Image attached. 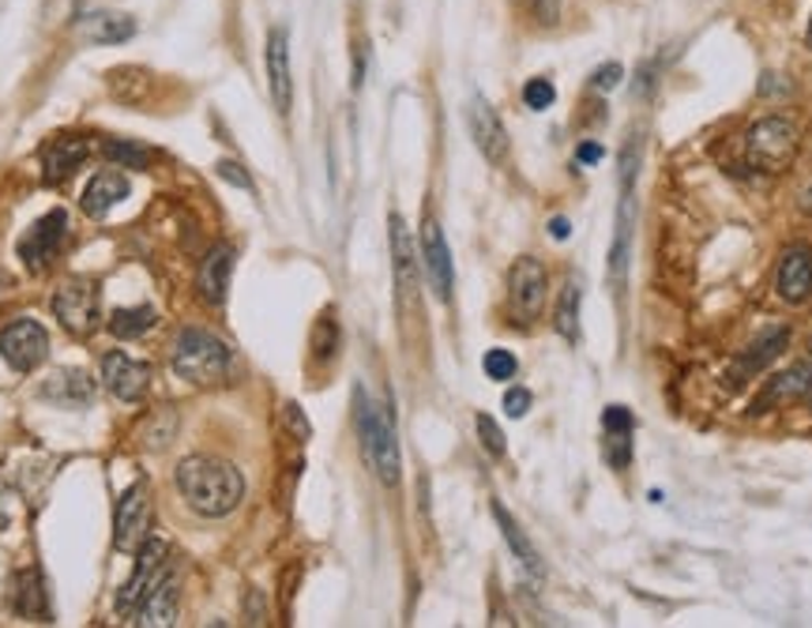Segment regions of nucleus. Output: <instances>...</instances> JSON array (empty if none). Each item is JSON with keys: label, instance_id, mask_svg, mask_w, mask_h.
I'll return each mask as SVG.
<instances>
[{"label": "nucleus", "instance_id": "412c9836", "mask_svg": "<svg viewBox=\"0 0 812 628\" xmlns=\"http://www.w3.org/2000/svg\"><path fill=\"white\" fill-rule=\"evenodd\" d=\"M230 271H234V249L230 245H215V249L204 256V268H199V294H204L212 306H223L226 301Z\"/></svg>", "mask_w": 812, "mask_h": 628}, {"label": "nucleus", "instance_id": "393cba45", "mask_svg": "<svg viewBox=\"0 0 812 628\" xmlns=\"http://www.w3.org/2000/svg\"><path fill=\"white\" fill-rule=\"evenodd\" d=\"M132 617H136L132 625H151V628L174 625V617H177V584H174V579L162 576L155 584V591L143 598Z\"/></svg>", "mask_w": 812, "mask_h": 628}, {"label": "nucleus", "instance_id": "de8ad7c7", "mask_svg": "<svg viewBox=\"0 0 812 628\" xmlns=\"http://www.w3.org/2000/svg\"><path fill=\"white\" fill-rule=\"evenodd\" d=\"M809 403H812V395H809Z\"/></svg>", "mask_w": 812, "mask_h": 628}, {"label": "nucleus", "instance_id": "20e7f679", "mask_svg": "<svg viewBox=\"0 0 812 628\" xmlns=\"http://www.w3.org/2000/svg\"><path fill=\"white\" fill-rule=\"evenodd\" d=\"M801 144V132L790 117L782 113H771V117H760L757 125H749L744 132V158L749 166L763 169V174H782V169L794 162Z\"/></svg>", "mask_w": 812, "mask_h": 628}, {"label": "nucleus", "instance_id": "423d86ee", "mask_svg": "<svg viewBox=\"0 0 812 628\" xmlns=\"http://www.w3.org/2000/svg\"><path fill=\"white\" fill-rule=\"evenodd\" d=\"M546 290H549V275L534 256H520L508 271V309L515 323H534L546 309Z\"/></svg>", "mask_w": 812, "mask_h": 628}, {"label": "nucleus", "instance_id": "9b49d317", "mask_svg": "<svg viewBox=\"0 0 812 628\" xmlns=\"http://www.w3.org/2000/svg\"><path fill=\"white\" fill-rule=\"evenodd\" d=\"M422 271L429 279V287L441 301H452V287H455V268H452V253H448L444 230L433 215L422 218Z\"/></svg>", "mask_w": 812, "mask_h": 628}, {"label": "nucleus", "instance_id": "7ed1b4c3", "mask_svg": "<svg viewBox=\"0 0 812 628\" xmlns=\"http://www.w3.org/2000/svg\"><path fill=\"white\" fill-rule=\"evenodd\" d=\"M169 366H174L177 377L193 380V384H215V380H226L230 373L234 358L230 347L223 339H215L212 331L204 328H185L174 339V350H169Z\"/></svg>", "mask_w": 812, "mask_h": 628}, {"label": "nucleus", "instance_id": "58836bf2", "mask_svg": "<svg viewBox=\"0 0 812 628\" xmlns=\"http://www.w3.org/2000/svg\"><path fill=\"white\" fill-rule=\"evenodd\" d=\"M527 411H531V392H527V388H508V392H504V414L523 418Z\"/></svg>", "mask_w": 812, "mask_h": 628}, {"label": "nucleus", "instance_id": "ea45409f", "mask_svg": "<svg viewBox=\"0 0 812 628\" xmlns=\"http://www.w3.org/2000/svg\"><path fill=\"white\" fill-rule=\"evenodd\" d=\"M218 177L223 181H230V185H237V188H245V193H253V181H248V174L241 166H237V162H218Z\"/></svg>", "mask_w": 812, "mask_h": 628}, {"label": "nucleus", "instance_id": "f8f14e48", "mask_svg": "<svg viewBox=\"0 0 812 628\" xmlns=\"http://www.w3.org/2000/svg\"><path fill=\"white\" fill-rule=\"evenodd\" d=\"M162 565H166V542L158 538H147L143 546L136 549V568H132L129 584H124V591L117 598V610L121 614H136V606L155 591V584L162 579Z\"/></svg>", "mask_w": 812, "mask_h": 628}, {"label": "nucleus", "instance_id": "bb28decb", "mask_svg": "<svg viewBox=\"0 0 812 628\" xmlns=\"http://www.w3.org/2000/svg\"><path fill=\"white\" fill-rule=\"evenodd\" d=\"M579 306H583V287L579 279H568L565 290H561L557 312H553V328L561 331V339L579 342Z\"/></svg>", "mask_w": 812, "mask_h": 628}, {"label": "nucleus", "instance_id": "ddd939ff", "mask_svg": "<svg viewBox=\"0 0 812 628\" xmlns=\"http://www.w3.org/2000/svg\"><path fill=\"white\" fill-rule=\"evenodd\" d=\"M264 61H267V91H271L275 110L286 117L294 106V75H290V38H286L282 27H271V31H267Z\"/></svg>", "mask_w": 812, "mask_h": 628}, {"label": "nucleus", "instance_id": "5701e85b", "mask_svg": "<svg viewBox=\"0 0 812 628\" xmlns=\"http://www.w3.org/2000/svg\"><path fill=\"white\" fill-rule=\"evenodd\" d=\"M132 193V185H129V177L124 174H113V169H106V174H94L91 177V185L83 188V212H88L91 218H102L110 212L113 204H121L124 196Z\"/></svg>", "mask_w": 812, "mask_h": 628}, {"label": "nucleus", "instance_id": "c756f323", "mask_svg": "<svg viewBox=\"0 0 812 628\" xmlns=\"http://www.w3.org/2000/svg\"><path fill=\"white\" fill-rule=\"evenodd\" d=\"M16 610L23 614V617H34V621H42V617H50V610H45V591H42V576H38V573H27L23 579H19Z\"/></svg>", "mask_w": 812, "mask_h": 628}, {"label": "nucleus", "instance_id": "37998d69", "mask_svg": "<svg viewBox=\"0 0 812 628\" xmlns=\"http://www.w3.org/2000/svg\"><path fill=\"white\" fill-rule=\"evenodd\" d=\"M557 12H561V0H538L542 23H557Z\"/></svg>", "mask_w": 812, "mask_h": 628}, {"label": "nucleus", "instance_id": "f3484780", "mask_svg": "<svg viewBox=\"0 0 812 628\" xmlns=\"http://www.w3.org/2000/svg\"><path fill=\"white\" fill-rule=\"evenodd\" d=\"M391 271H395V290L399 298L410 301L418 294V256H414V237H410L403 215L391 212Z\"/></svg>", "mask_w": 812, "mask_h": 628}, {"label": "nucleus", "instance_id": "49530a36", "mask_svg": "<svg viewBox=\"0 0 812 628\" xmlns=\"http://www.w3.org/2000/svg\"><path fill=\"white\" fill-rule=\"evenodd\" d=\"M809 350H812V339H809Z\"/></svg>", "mask_w": 812, "mask_h": 628}, {"label": "nucleus", "instance_id": "f257e3e1", "mask_svg": "<svg viewBox=\"0 0 812 628\" xmlns=\"http://www.w3.org/2000/svg\"><path fill=\"white\" fill-rule=\"evenodd\" d=\"M181 497L193 504L199 516H230L245 497V478L234 463L212 460V455H188L177 467Z\"/></svg>", "mask_w": 812, "mask_h": 628}, {"label": "nucleus", "instance_id": "c03bdc74", "mask_svg": "<svg viewBox=\"0 0 812 628\" xmlns=\"http://www.w3.org/2000/svg\"><path fill=\"white\" fill-rule=\"evenodd\" d=\"M549 234L557 237V241H565V237L572 234V226H568V218H553L549 223Z\"/></svg>", "mask_w": 812, "mask_h": 628}, {"label": "nucleus", "instance_id": "c9c22d12", "mask_svg": "<svg viewBox=\"0 0 812 628\" xmlns=\"http://www.w3.org/2000/svg\"><path fill=\"white\" fill-rule=\"evenodd\" d=\"M633 433H606V460L614 463L617 471L628 467V460H633V441H628Z\"/></svg>", "mask_w": 812, "mask_h": 628}, {"label": "nucleus", "instance_id": "a18cd8bd", "mask_svg": "<svg viewBox=\"0 0 812 628\" xmlns=\"http://www.w3.org/2000/svg\"><path fill=\"white\" fill-rule=\"evenodd\" d=\"M805 42H809V50H812V19H809V34H805Z\"/></svg>", "mask_w": 812, "mask_h": 628}, {"label": "nucleus", "instance_id": "a211bd4d", "mask_svg": "<svg viewBox=\"0 0 812 628\" xmlns=\"http://www.w3.org/2000/svg\"><path fill=\"white\" fill-rule=\"evenodd\" d=\"M88 140L83 136H56L50 144L42 147V166H45V181L50 185H61V181H69L75 169L83 166V158H88Z\"/></svg>", "mask_w": 812, "mask_h": 628}, {"label": "nucleus", "instance_id": "4c0bfd02", "mask_svg": "<svg viewBox=\"0 0 812 628\" xmlns=\"http://www.w3.org/2000/svg\"><path fill=\"white\" fill-rule=\"evenodd\" d=\"M620 75H625V69H620L617 61H609V64H602V69H595V75H590V87H595V91H614L620 83Z\"/></svg>", "mask_w": 812, "mask_h": 628}, {"label": "nucleus", "instance_id": "c85d7f7f", "mask_svg": "<svg viewBox=\"0 0 812 628\" xmlns=\"http://www.w3.org/2000/svg\"><path fill=\"white\" fill-rule=\"evenodd\" d=\"M155 309L151 306H132V309H113V317H110V331L117 339H136L143 336V331H151L155 328Z\"/></svg>", "mask_w": 812, "mask_h": 628}, {"label": "nucleus", "instance_id": "f03ea898", "mask_svg": "<svg viewBox=\"0 0 812 628\" xmlns=\"http://www.w3.org/2000/svg\"><path fill=\"white\" fill-rule=\"evenodd\" d=\"M353 411H358V436H361V452H366L369 467L377 471V478L384 485H399L403 460H399V441H395L391 414L384 406L372 403L361 388H358V395H353Z\"/></svg>", "mask_w": 812, "mask_h": 628}, {"label": "nucleus", "instance_id": "2eb2a0df", "mask_svg": "<svg viewBox=\"0 0 812 628\" xmlns=\"http://www.w3.org/2000/svg\"><path fill=\"white\" fill-rule=\"evenodd\" d=\"M775 290L782 301H790V306L809 301V294H812V249L809 245H790V249L782 253Z\"/></svg>", "mask_w": 812, "mask_h": 628}, {"label": "nucleus", "instance_id": "39448f33", "mask_svg": "<svg viewBox=\"0 0 812 628\" xmlns=\"http://www.w3.org/2000/svg\"><path fill=\"white\" fill-rule=\"evenodd\" d=\"M636 166H639V144L636 136L620 151V204H617V234L609 249V275H614L617 294L625 290L628 275V253H633V226H636Z\"/></svg>", "mask_w": 812, "mask_h": 628}, {"label": "nucleus", "instance_id": "473e14b6", "mask_svg": "<svg viewBox=\"0 0 812 628\" xmlns=\"http://www.w3.org/2000/svg\"><path fill=\"white\" fill-rule=\"evenodd\" d=\"M482 369H485V377H490V380H512V377H515V369H520V361H515L512 350L493 347V350H485Z\"/></svg>", "mask_w": 812, "mask_h": 628}, {"label": "nucleus", "instance_id": "6e6552de", "mask_svg": "<svg viewBox=\"0 0 812 628\" xmlns=\"http://www.w3.org/2000/svg\"><path fill=\"white\" fill-rule=\"evenodd\" d=\"M50 354V336L31 317H19L0 331V358L16 369V373H31Z\"/></svg>", "mask_w": 812, "mask_h": 628}, {"label": "nucleus", "instance_id": "dca6fc26", "mask_svg": "<svg viewBox=\"0 0 812 628\" xmlns=\"http://www.w3.org/2000/svg\"><path fill=\"white\" fill-rule=\"evenodd\" d=\"M102 380H106V388L117 399H124V403H136V399L147 392V384H151V366L132 361L129 354L113 350V354L102 358Z\"/></svg>", "mask_w": 812, "mask_h": 628}, {"label": "nucleus", "instance_id": "72a5a7b5", "mask_svg": "<svg viewBox=\"0 0 812 628\" xmlns=\"http://www.w3.org/2000/svg\"><path fill=\"white\" fill-rule=\"evenodd\" d=\"M474 425H477V436H482V449L490 452V455H504V449H508V444H504L501 425H496L490 414H477Z\"/></svg>", "mask_w": 812, "mask_h": 628}, {"label": "nucleus", "instance_id": "0eeeda50", "mask_svg": "<svg viewBox=\"0 0 812 628\" xmlns=\"http://www.w3.org/2000/svg\"><path fill=\"white\" fill-rule=\"evenodd\" d=\"M53 312L69 336H75V339L94 336V328H99V320H102L99 287H94L91 279H69L61 290L53 294Z\"/></svg>", "mask_w": 812, "mask_h": 628}, {"label": "nucleus", "instance_id": "7c9ffc66", "mask_svg": "<svg viewBox=\"0 0 812 628\" xmlns=\"http://www.w3.org/2000/svg\"><path fill=\"white\" fill-rule=\"evenodd\" d=\"M102 151H106V158H113L124 169H143V166H147V158H151V151L143 144H132V140H106Z\"/></svg>", "mask_w": 812, "mask_h": 628}, {"label": "nucleus", "instance_id": "4468645a", "mask_svg": "<svg viewBox=\"0 0 812 628\" xmlns=\"http://www.w3.org/2000/svg\"><path fill=\"white\" fill-rule=\"evenodd\" d=\"M466 125H471L474 144H477V151H482L485 158L504 162V155H508V132H504L496 110L482 99V94H474L471 106H466Z\"/></svg>", "mask_w": 812, "mask_h": 628}, {"label": "nucleus", "instance_id": "a19ab883", "mask_svg": "<svg viewBox=\"0 0 812 628\" xmlns=\"http://www.w3.org/2000/svg\"><path fill=\"white\" fill-rule=\"evenodd\" d=\"M286 425H290L294 433L301 436V441H309V422H305V414H301V406L298 403H286Z\"/></svg>", "mask_w": 812, "mask_h": 628}, {"label": "nucleus", "instance_id": "a878e982", "mask_svg": "<svg viewBox=\"0 0 812 628\" xmlns=\"http://www.w3.org/2000/svg\"><path fill=\"white\" fill-rule=\"evenodd\" d=\"M787 342H790V331L787 328H771L768 336L752 342L749 350L741 354L738 361V377H752V373H760V369H768L771 361H775L782 350H787Z\"/></svg>", "mask_w": 812, "mask_h": 628}, {"label": "nucleus", "instance_id": "4be33fe9", "mask_svg": "<svg viewBox=\"0 0 812 628\" xmlns=\"http://www.w3.org/2000/svg\"><path fill=\"white\" fill-rule=\"evenodd\" d=\"M42 395L53 399L56 406H83L94 399V380L83 369H56L42 384Z\"/></svg>", "mask_w": 812, "mask_h": 628}, {"label": "nucleus", "instance_id": "e433bc0d", "mask_svg": "<svg viewBox=\"0 0 812 628\" xmlns=\"http://www.w3.org/2000/svg\"><path fill=\"white\" fill-rule=\"evenodd\" d=\"M602 430L606 433H633V414L617 403L606 406V411H602Z\"/></svg>", "mask_w": 812, "mask_h": 628}, {"label": "nucleus", "instance_id": "2f4dec72", "mask_svg": "<svg viewBox=\"0 0 812 628\" xmlns=\"http://www.w3.org/2000/svg\"><path fill=\"white\" fill-rule=\"evenodd\" d=\"M553 102H557V87H553L546 75H534V80H527V87H523V106L542 113V110H549Z\"/></svg>", "mask_w": 812, "mask_h": 628}, {"label": "nucleus", "instance_id": "1a4fd4ad", "mask_svg": "<svg viewBox=\"0 0 812 628\" xmlns=\"http://www.w3.org/2000/svg\"><path fill=\"white\" fill-rule=\"evenodd\" d=\"M147 523H151L147 485L136 482L121 493L117 512H113V546L121 554H136L143 542H147Z\"/></svg>", "mask_w": 812, "mask_h": 628}, {"label": "nucleus", "instance_id": "cd10ccee", "mask_svg": "<svg viewBox=\"0 0 812 628\" xmlns=\"http://www.w3.org/2000/svg\"><path fill=\"white\" fill-rule=\"evenodd\" d=\"M110 94L117 102H129V106H136V102H143V94H147L151 87V75L136 69V64H121V69H113L110 75Z\"/></svg>", "mask_w": 812, "mask_h": 628}, {"label": "nucleus", "instance_id": "6ab92c4d", "mask_svg": "<svg viewBox=\"0 0 812 628\" xmlns=\"http://www.w3.org/2000/svg\"><path fill=\"white\" fill-rule=\"evenodd\" d=\"M812 395V361H801V366H790L787 373H779L775 380H768L763 395L752 403V414H760L763 406L775 403H794V399Z\"/></svg>", "mask_w": 812, "mask_h": 628}, {"label": "nucleus", "instance_id": "79ce46f5", "mask_svg": "<svg viewBox=\"0 0 812 628\" xmlns=\"http://www.w3.org/2000/svg\"><path fill=\"white\" fill-rule=\"evenodd\" d=\"M576 158L583 162V166H595V162L606 158V151H602V144H583V147L576 151Z\"/></svg>", "mask_w": 812, "mask_h": 628}, {"label": "nucleus", "instance_id": "9d476101", "mask_svg": "<svg viewBox=\"0 0 812 628\" xmlns=\"http://www.w3.org/2000/svg\"><path fill=\"white\" fill-rule=\"evenodd\" d=\"M64 237H69V215L50 212L23 234V241H19V260H23L31 271H45L53 256L61 253Z\"/></svg>", "mask_w": 812, "mask_h": 628}, {"label": "nucleus", "instance_id": "aec40b11", "mask_svg": "<svg viewBox=\"0 0 812 628\" xmlns=\"http://www.w3.org/2000/svg\"><path fill=\"white\" fill-rule=\"evenodd\" d=\"M75 31H80L83 42H91V45H121L136 34V19L121 16V12H88V16H80Z\"/></svg>", "mask_w": 812, "mask_h": 628}, {"label": "nucleus", "instance_id": "f704fd0d", "mask_svg": "<svg viewBox=\"0 0 812 628\" xmlns=\"http://www.w3.org/2000/svg\"><path fill=\"white\" fill-rule=\"evenodd\" d=\"M339 347V323L331 317H323L317 323V336H312V350H317V358H331Z\"/></svg>", "mask_w": 812, "mask_h": 628}, {"label": "nucleus", "instance_id": "b1692460", "mask_svg": "<svg viewBox=\"0 0 812 628\" xmlns=\"http://www.w3.org/2000/svg\"><path fill=\"white\" fill-rule=\"evenodd\" d=\"M493 519H496V527H501V535L504 542H508V549L515 554V560H520L523 568L534 576V579H542L546 576V568H542V557H538V549L531 546V538L523 535V527L508 516V508H504L501 501H493Z\"/></svg>", "mask_w": 812, "mask_h": 628}]
</instances>
